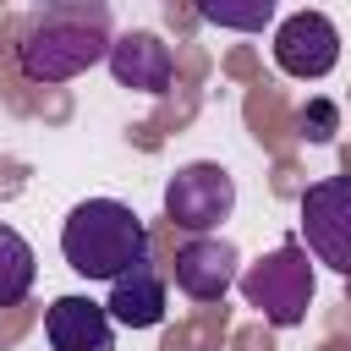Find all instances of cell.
<instances>
[{
  "label": "cell",
  "mask_w": 351,
  "mask_h": 351,
  "mask_svg": "<svg viewBox=\"0 0 351 351\" xmlns=\"http://www.w3.org/2000/svg\"><path fill=\"white\" fill-rule=\"evenodd\" d=\"M236 208V181L214 159H192L165 181V219L186 236H214Z\"/></svg>",
  "instance_id": "obj_4"
},
{
  "label": "cell",
  "mask_w": 351,
  "mask_h": 351,
  "mask_svg": "<svg viewBox=\"0 0 351 351\" xmlns=\"http://www.w3.org/2000/svg\"><path fill=\"white\" fill-rule=\"evenodd\" d=\"M115 44L110 0H44L16 38V66L27 82H71L99 66Z\"/></svg>",
  "instance_id": "obj_1"
},
{
  "label": "cell",
  "mask_w": 351,
  "mask_h": 351,
  "mask_svg": "<svg viewBox=\"0 0 351 351\" xmlns=\"http://www.w3.org/2000/svg\"><path fill=\"white\" fill-rule=\"evenodd\" d=\"M302 126H307L313 143H329V137H335V104H329V99H313V110H307Z\"/></svg>",
  "instance_id": "obj_13"
},
{
  "label": "cell",
  "mask_w": 351,
  "mask_h": 351,
  "mask_svg": "<svg viewBox=\"0 0 351 351\" xmlns=\"http://www.w3.org/2000/svg\"><path fill=\"white\" fill-rule=\"evenodd\" d=\"M33 274H38V258H33L27 236L0 219V307H16L33 291Z\"/></svg>",
  "instance_id": "obj_11"
},
{
  "label": "cell",
  "mask_w": 351,
  "mask_h": 351,
  "mask_svg": "<svg viewBox=\"0 0 351 351\" xmlns=\"http://www.w3.org/2000/svg\"><path fill=\"white\" fill-rule=\"evenodd\" d=\"M241 280V296H247V307H258L274 329H296L302 318H307V307H313V263H307V252L296 247V241H285V247H274L269 258H258L247 274H236Z\"/></svg>",
  "instance_id": "obj_3"
},
{
  "label": "cell",
  "mask_w": 351,
  "mask_h": 351,
  "mask_svg": "<svg viewBox=\"0 0 351 351\" xmlns=\"http://www.w3.org/2000/svg\"><path fill=\"white\" fill-rule=\"evenodd\" d=\"M307 252L335 274H351V176H324L302 197Z\"/></svg>",
  "instance_id": "obj_5"
},
{
  "label": "cell",
  "mask_w": 351,
  "mask_h": 351,
  "mask_svg": "<svg viewBox=\"0 0 351 351\" xmlns=\"http://www.w3.org/2000/svg\"><path fill=\"white\" fill-rule=\"evenodd\" d=\"M335 60H340V27L324 11H296L274 27V66L285 77L318 82L335 71Z\"/></svg>",
  "instance_id": "obj_6"
},
{
  "label": "cell",
  "mask_w": 351,
  "mask_h": 351,
  "mask_svg": "<svg viewBox=\"0 0 351 351\" xmlns=\"http://www.w3.org/2000/svg\"><path fill=\"white\" fill-rule=\"evenodd\" d=\"M197 16L208 27H225V33H263L274 22V5L280 0H192Z\"/></svg>",
  "instance_id": "obj_12"
},
{
  "label": "cell",
  "mask_w": 351,
  "mask_h": 351,
  "mask_svg": "<svg viewBox=\"0 0 351 351\" xmlns=\"http://www.w3.org/2000/svg\"><path fill=\"white\" fill-rule=\"evenodd\" d=\"M176 285L192 296V302H225V291L236 285L241 274V252L225 241V236H192L176 247V263H170Z\"/></svg>",
  "instance_id": "obj_7"
},
{
  "label": "cell",
  "mask_w": 351,
  "mask_h": 351,
  "mask_svg": "<svg viewBox=\"0 0 351 351\" xmlns=\"http://www.w3.org/2000/svg\"><path fill=\"white\" fill-rule=\"evenodd\" d=\"M165 274L143 258V263H132L126 274H115L110 280V302H104V313H110V324H126V329H154V324H165Z\"/></svg>",
  "instance_id": "obj_10"
},
{
  "label": "cell",
  "mask_w": 351,
  "mask_h": 351,
  "mask_svg": "<svg viewBox=\"0 0 351 351\" xmlns=\"http://www.w3.org/2000/svg\"><path fill=\"white\" fill-rule=\"evenodd\" d=\"M110 71H115V82L121 88H137V93H165L170 88V77H176V55H170V44L159 38V33H148V27H132V33H121L115 44H110Z\"/></svg>",
  "instance_id": "obj_8"
},
{
  "label": "cell",
  "mask_w": 351,
  "mask_h": 351,
  "mask_svg": "<svg viewBox=\"0 0 351 351\" xmlns=\"http://www.w3.org/2000/svg\"><path fill=\"white\" fill-rule=\"evenodd\" d=\"M60 258L82 274V280H115L132 263L148 258V225L137 219V208L115 203V197H88L66 214L60 225Z\"/></svg>",
  "instance_id": "obj_2"
},
{
  "label": "cell",
  "mask_w": 351,
  "mask_h": 351,
  "mask_svg": "<svg viewBox=\"0 0 351 351\" xmlns=\"http://www.w3.org/2000/svg\"><path fill=\"white\" fill-rule=\"evenodd\" d=\"M44 340L49 351H110L115 324L93 296H55L44 313Z\"/></svg>",
  "instance_id": "obj_9"
}]
</instances>
